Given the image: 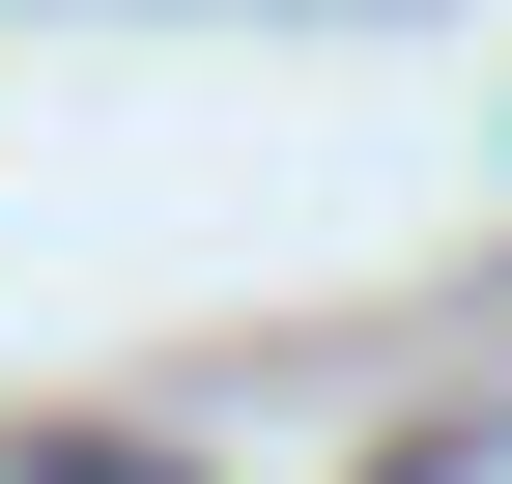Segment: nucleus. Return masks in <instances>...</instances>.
I'll list each match as a JSON object with an SVG mask.
<instances>
[{
	"label": "nucleus",
	"mask_w": 512,
	"mask_h": 484,
	"mask_svg": "<svg viewBox=\"0 0 512 484\" xmlns=\"http://www.w3.org/2000/svg\"><path fill=\"white\" fill-rule=\"evenodd\" d=\"M57 484H171V456H114V428H57Z\"/></svg>",
	"instance_id": "obj_1"
},
{
	"label": "nucleus",
	"mask_w": 512,
	"mask_h": 484,
	"mask_svg": "<svg viewBox=\"0 0 512 484\" xmlns=\"http://www.w3.org/2000/svg\"><path fill=\"white\" fill-rule=\"evenodd\" d=\"M370 484H484V428H427V456H370Z\"/></svg>",
	"instance_id": "obj_2"
}]
</instances>
